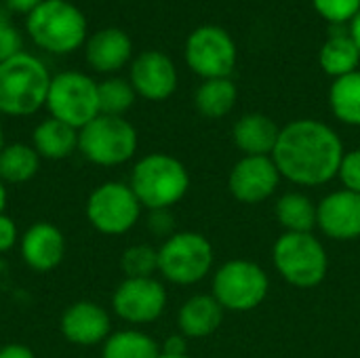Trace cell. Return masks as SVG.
<instances>
[{
  "instance_id": "obj_1",
  "label": "cell",
  "mask_w": 360,
  "mask_h": 358,
  "mask_svg": "<svg viewBox=\"0 0 360 358\" xmlns=\"http://www.w3.org/2000/svg\"><path fill=\"white\" fill-rule=\"evenodd\" d=\"M344 154V141L333 127L319 118H297L281 127L272 160L289 184L321 188L338 179Z\"/></svg>"
},
{
  "instance_id": "obj_2",
  "label": "cell",
  "mask_w": 360,
  "mask_h": 358,
  "mask_svg": "<svg viewBox=\"0 0 360 358\" xmlns=\"http://www.w3.org/2000/svg\"><path fill=\"white\" fill-rule=\"evenodd\" d=\"M129 186L141 203L143 211L173 209L192 186L188 167L167 152H150L133 162Z\"/></svg>"
},
{
  "instance_id": "obj_3",
  "label": "cell",
  "mask_w": 360,
  "mask_h": 358,
  "mask_svg": "<svg viewBox=\"0 0 360 358\" xmlns=\"http://www.w3.org/2000/svg\"><path fill=\"white\" fill-rule=\"evenodd\" d=\"M49 68L30 53H17L0 63V116L27 118L44 108L49 84Z\"/></svg>"
},
{
  "instance_id": "obj_4",
  "label": "cell",
  "mask_w": 360,
  "mask_h": 358,
  "mask_svg": "<svg viewBox=\"0 0 360 358\" xmlns=\"http://www.w3.org/2000/svg\"><path fill=\"white\" fill-rule=\"evenodd\" d=\"M272 266L295 289H316L329 274V253L314 232H283L272 245Z\"/></svg>"
},
{
  "instance_id": "obj_5",
  "label": "cell",
  "mask_w": 360,
  "mask_h": 358,
  "mask_svg": "<svg viewBox=\"0 0 360 358\" xmlns=\"http://www.w3.org/2000/svg\"><path fill=\"white\" fill-rule=\"evenodd\" d=\"M32 42L53 55H68L86 42V17L70 0H42L25 15Z\"/></svg>"
},
{
  "instance_id": "obj_6",
  "label": "cell",
  "mask_w": 360,
  "mask_h": 358,
  "mask_svg": "<svg viewBox=\"0 0 360 358\" xmlns=\"http://www.w3.org/2000/svg\"><path fill=\"white\" fill-rule=\"evenodd\" d=\"M215 270V249L202 232L177 230L158 247V276L162 283L192 287Z\"/></svg>"
},
{
  "instance_id": "obj_7",
  "label": "cell",
  "mask_w": 360,
  "mask_h": 358,
  "mask_svg": "<svg viewBox=\"0 0 360 358\" xmlns=\"http://www.w3.org/2000/svg\"><path fill=\"white\" fill-rule=\"evenodd\" d=\"M137 148V129L124 116L99 114L78 131V152L95 167H122L135 158Z\"/></svg>"
},
{
  "instance_id": "obj_8",
  "label": "cell",
  "mask_w": 360,
  "mask_h": 358,
  "mask_svg": "<svg viewBox=\"0 0 360 358\" xmlns=\"http://www.w3.org/2000/svg\"><path fill=\"white\" fill-rule=\"evenodd\" d=\"M270 293L268 272L251 260H228L211 274V295L226 312H253Z\"/></svg>"
},
{
  "instance_id": "obj_9",
  "label": "cell",
  "mask_w": 360,
  "mask_h": 358,
  "mask_svg": "<svg viewBox=\"0 0 360 358\" xmlns=\"http://www.w3.org/2000/svg\"><path fill=\"white\" fill-rule=\"evenodd\" d=\"M143 207L129 181L108 179L91 190L84 205L89 226L103 236H124L141 222Z\"/></svg>"
},
{
  "instance_id": "obj_10",
  "label": "cell",
  "mask_w": 360,
  "mask_h": 358,
  "mask_svg": "<svg viewBox=\"0 0 360 358\" xmlns=\"http://www.w3.org/2000/svg\"><path fill=\"white\" fill-rule=\"evenodd\" d=\"M44 110L51 118L61 120L76 131L97 118L99 112V82L82 72L65 70L51 78Z\"/></svg>"
},
{
  "instance_id": "obj_11",
  "label": "cell",
  "mask_w": 360,
  "mask_h": 358,
  "mask_svg": "<svg viewBox=\"0 0 360 358\" xmlns=\"http://www.w3.org/2000/svg\"><path fill=\"white\" fill-rule=\"evenodd\" d=\"M169 304V293L158 276L122 279L112 291V314L129 327H146L156 323Z\"/></svg>"
},
{
  "instance_id": "obj_12",
  "label": "cell",
  "mask_w": 360,
  "mask_h": 358,
  "mask_svg": "<svg viewBox=\"0 0 360 358\" xmlns=\"http://www.w3.org/2000/svg\"><path fill=\"white\" fill-rule=\"evenodd\" d=\"M184 59L188 68L202 80L230 78L238 49L234 38L219 25H198L186 40Z\"/></svg>"
},
{
  "instance_id": "obj_13",
  "label": "cell",
  "mask_w": 360,
  "mask_h": 358,
  "mask_svg": "<svg viewBox=\"0 0 360 358\" xmlns=\"http://www.w3.org/2000/svg\"><path fill=\"white\" fill-rule=\"evenodd\" d=\"M283 177L272 156H240L228 175V190L243 205H262L270 200Z\"/></svg>"
},
{
  "instance_id": "obj_14",
  "label": "cell",
  "mask_w": 360,
  "mask_h": 358,
  "mask_svg": "<svg viewBox=\"0 0 360 358\" xmlns=\"http://www.w3.org/2000/svg\"><path fill=\"white\" fill-rule=\"evenodd\" d=\"M112 331V314L93 300H76L59 317L61 338L78 348L101 346Z\"/></svg>"
},
{
  "instance_id": "obj_15",
  "label": "cell",
  "mask_w": 360,
  "mask_h": 358,
  "mask_svg": "<svg viewBox=\"0 0 360 358\" xmlns=\"http://www.w3.org/2000/svg\"><path fill=\"white\" fill-rule=\"evenodd\" d=\"M17 249L27 270L36 274H46L63 264L68 253V241L57 224L40 219L21 232Z\"/></svg>"
},
{
  "instance_id": "obj_16",
  "label": "cell",
  "mask_w": 360,
  "mask_h": 358,
  "mask_svg": "<svg viewBox=\"0 0 360 358\" xmlns=\"http://www.w3.org/2000/svg\"><path fill=\"white\" fill-rule=\"evenodd\" d=\"M316 230L335 243L360 238V194L344 188L329 192L316 203Z\"/></svg>"
},
{
  "instance_id": "obj_17",
  "label": "cell",
  "mask_w": 360,
  "mask_h": 358,
  "mask_svg": "<svg viewBox=\"0 0 360 358\" xmlns=\"http://www.w3.org/2000/svg\"><path fill=\"white\" fill-rule=\"evenodd\" d=\"M177 68L162 51H143L131 61L129 82L146 101H167L177 91Z\"/></svg>"
},
{
  "instance_id": "obj_18",
  "label": "cell",
  "mask_w": 360,
  "mask_h": 358,
  "mask_svg": "<svg viewBox=\"0 0 360 358\" xmlns=\"http://www.w3.org/2000/svg\"><path fill=\"white\" fill-rule=\"evenodd\" d=\"M84 57L97 74H116L133 61L131 36L120 27L97 30L84 42Z\"/></svg>"
},
{
  "instance_id": "obj_19",
  "label": "cell",
  "mask_w": 360,
  "mask_h": 358,
  "mask_svg": "<svg viewBox=\"0 0 360 358\" xmlns=\"http://www.w3.org/2000/svg\"><path fill=\"white\" fill-rule=\"evenodd\" d=\"M226 310L211 293H196L188 298L177 310V331L188 340L211 338L224 323Z\"/></svg>"
},
{
  "instance_id": "obj_20",
  "label": "cell",
  "mask_w": 360,
  "mask_h": 358,
  "mask_svg": "<svg viewBox=\"0 0 360 358\" xmlns=\"http://www.w3.org/2000/svg\"><path fill=\"white\" fill-rule=\"evenodd\" d=\"M281 127L262 112L240 116L232 127V141L243 156H272Z\"/></svg>"
},
{
  "instance_id": "obj_21",
  "label": "cell",
  "mask_w": 360,
  "mask_h": 358,
  "mask_svg": "<svg viewBox=\"0 0 360 358\" xmlns=\"http://www.w3.org/2000/svg\"><path fill=\"white\" fill-rule=\"evenodd\" d=\"M30 143L42 160L59 162L78 152V131L61 120L46 116L34 127Z\"/></svg>"
},
{
  "instance_id": "obj_22",
  "label": "cell",
  "mask_w": 360,
  "mask_h": 358,
  "mask_svg": "<svg viewBox=\"0 0 360 358\" xmlns=\"http://www.w3.org/2000/svg\"><path fill=\"white\" fill-rule=\"evenodd\" d=\"M333 27L335 30L329 34V38L323 42L319 51V63L321 70L335 80L359 70L360 51L354 38L350 36V30L346 32L342 25H333Z\"/></svg>"
},
{
  "instance_id": "obj_23",
  "label": "cell",
  "mask_w": 360,
  "mask_h": 358,
  "mask_svg": "<svg viewBox=\"0 0 360 358\" xmlns=\"http://www.w3.org/2000/svg\"><path fill=\"white\" fill-rule=\"evenodd\" d=\"M274 217L283 232H314L316 203L302 190L283 192L274 203Z\"/></svg>"
},
{
  "instance_id": "obj_24",
  "label": "cell",
  "mask_w": 360,
  "mask_h": 358,
  "mask_svg": "<svg viewBox=\"0 0 360 358\" xmlns=\"http://www.w3.org/2000/svg\"><path fill=\"white\" fill-rule=\"evenodd\" d=\"M42 158L32 143H6L0 152V181L4 186H21L32 181L40 171Z\"/></svg>"
},
{
  "instance_id": "obj_25",
  "label": "cell",
  "mask_w": 360,
  "mask_h": 358,
  "mask_svg": "<svg viewBox=\"0 0 360 358\" xmlns=\"http://www.w3.org/2000/svg\"><path fill=\"white\" fill-rule=\"evenodd\" d=\"M238 101V89L232 78H211L202 80L194 93V106L200 116L209 120H219L228 116Z\"/></svg>"
},
{
  "instance_id": "obj_26",
  "label": "cell",
  "mask_w": 360,
  "mask_h": 358,
  "mask_svg": "<svg viewBox=\"0 0 360 358\" xmlns=\"http://www.w3.org/2000/svg\"><path fill=\"white\" fill-rule=\"evenodd\" d=\"M160 344L137 327H124L110 333L101 344V358H158Z\"/></svg>"
},
{
  "instance_id": "obj_27",
  "label": "cell",
  "mask_w": 360,
  "mask_h": 358,
  "mask_svg": "<svg viewBox=\"0 0 360 358\" xmlns=\"http://www.w3.org/2000/svg\"><path fill=\"white\" fill-rule=\"evenodd\" d=\"M329 106L342 124L360 127V70L331 82Z\"/></svg>"
},
{
  "instance_id": "obj_28",
  "label": "cell",
  "mask_w": 360,
  "mask_h": 358,
  "mask_svg": "<svg viewBox=\"0 0 360 358\" xmlns=\"http://www.w3.org/2000/svg\"><path fill=\"white\" fill-rule=\"evenodd\" d=\"M137 99L133 84L127 78L110 76L99 82V112L108 116H124Z\"/></svg>"
},
{
  "instance_id": "obj_29",
  "label": "cell",
  "mask_w": 360,
  "mask_h": 358,
  "mask_svg": "<svg viewBox=\"0 0 360 358\" xmlns=\"http://www.w3.org/2000/svg\"><path fill=\"white\" fill-rule=\"evenodd\" d=\"M120 270L124 279L158 276V247L148 243L131 245L120 255Z\"/></svg>"
},
{
  "instance_id": "obj_30",
  "label": "cell",
  "mask_w": 360,
  "mask_h": 358,
  "mask_svg": "<svg viewBox=\"0 0 360 358\" xmlns=\"http://www.w3.org/2000/svg\"><path fill=\"white\" fill-rule=\"evenodd\" d=\"M312 6L331 25H344L359 15L360 0H312Z\"/></svg>"
},
{
  "instance_id": "obj_31",
  "label": "cell",
  "mask_w": 360,
  "mask_h": 358,
  "mask_svg": "<svg viewBox=\"0 0 360 358\" xmlns=\"http://www.w3.org/2000/svg\"><path fill=\"white\" fill-rule=\"evenodd\" d=\"M21 44L23 40L19 30L13 25L8 13L0 8V63L21 53Z\"/></svg>"
},
{
  "instance_id": "obj_32",
  "label": "cell",
  "mask_w": 360,
  "mask_h": 358,
  "mask_svg": "<svg viewBox=\"0 0 360 358\" xmlns=\"http://www.w3.org/2000/svg\"><path fill=\"white\" fill-rule=\"evenodd\" d=\"M338 179L344 190L360 194V148L346 150L338 171Z\"/></svg>"
},
{
  "instance_id": "obj_33",
  "label": "cell",
  "mask_w": 360,
  "mask_h": 358,
  "mask_svg": "<svg viewBox=\"0 0 360 358\" xmlns=\"http://www.w3.org/2000/svg\"><path fill=\"white\" fill-rule=\"evenodd\" d=\"M146 228L154 238L167 241L171 234L177 232L175 228V215L171 213V209H160V211H148V219H146Z\"/></svg>"
},
{
  "instance_id": "obj_34",
  "label": "cell",
  "mask_w": 360,
  "mask_h": 358,
  "mask_svg": "<svg viewBox=\"0 0 360 358\" xmlns=\"http://www.w3.org/2000/svg\"><path fill=\"white\" fill-rule=\"evenodd\" d=\"M19 238H21V232L15 219L6 211L0 213V255H6L15 247H19Z\"/></svg>"
},
{
  "instance_id": "obj_35",
  "label": "cell",
  "mask_w": 360,
  "mask_h": 358,
  "mask_svg": "<svg viewBox=\"0 0 360 358\" xmlns=\"http://www.w3.org/2000/svg\"><path fill=\"white\" fill-rule=\"evenodd\" d=\"M160 354L167 357H186L188 354V338H184L179 331L165 338V342L160 344Z\"/></svg>"
},
{
  "instance_id": "obj_36",
  "label": "cell",
  "mask_w": 360,
  "mask_h": 358,
  "mask_svg": "<svg viewBox=\"0 0 360 358\" xmlns=\"http://www.w3.org/2000/svg\"><path fill=\"white\" fill-rule=\"evenodd\" d=\"M0 358H38L36 352L21 344V342H8L4 346H0Z\"/></svg>"
},
{
  "instance_id": "obj_37",
  "label": "cell",
  "mask_w": 360,
  "mask_h": 358,
  "mask_svg": "<svg viewBox=\"0 0 360 358\" xmlns=\"http://www.w3.org/2000/svg\"><path fill=\"white\" fill-rule=\"evenodd\" d=\"M4 2V8L11 11V13H21V15H27L32 13L42 0H2Z\"/></svg>"
},
{
  "instance_id": "obj_38",
  "label": "cell",
  "mask_w": 360,
  "mask_h": 358,
  "mask_svg": "<svg viewBox=\"0 0 360 358\" xmlns=\"http://www.w3.org/2000/svg\"><path fill=\"white\" fill-rule=\"evenodd\" d=\"M350 36L354 38V42H356V46H359L360 51V11L359 15L350 21Z\"/></svg>"
},
{
  "instance_id": "obj_39",
  "label": "cell",
  "mask_w": 360,
  "mask_h": 358,
  "mask_svg": "<svg viewBox=\"0 0 360 358\" xmlns=\"http://www.w3.org/2000/svg\"><path fill=\"white\" fill-rule=\"evenodd\" d=\"M6 203H8V190H6V186L0 181V213L6 211Z\"/></svg>"
},
{
  "instance_id": "obj_40",
  "label": "cell",
  "mask_w": 360,
  "mask_h": 358,
  "mask_svg": "<svg viewBox=\"0 0 360 358\" xmlns=\"http://www.w3.org/2000/svg\"><path fill=\"white\" fill-rule=\"evenodd\" d=\"M6 146V135H4V127H2V120H0V152L4 150Z\"/></svg>"
},
{
  "instance_id": "obj_41",
  "label": "cell",
  "mask_w": 360,
  "mask_h": 358,
  "mask_svg": "<svg viewBox=\"0 0 360 358\" xmlns=\"http://www.w3.org/2000/svg\"><path fill=\"white\" fill-rule=\"evenodd\" d=\"M158 358H192L190 354H186V357H167V354H160Z\"/></svg>"
}]
</instances>
